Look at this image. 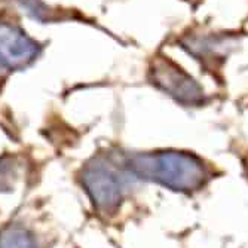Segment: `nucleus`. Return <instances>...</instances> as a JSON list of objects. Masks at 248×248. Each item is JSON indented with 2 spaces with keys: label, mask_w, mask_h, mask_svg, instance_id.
<instances>
[{
  "label": "nucleus",
  "mask_w": 248,
  "mask_h": 248,
  "mask_svg": "<svg viewBox=\"0 0 248 248\" xmlns=\"http://www.w3.org/2000/svg\"><path fill=\"white\" fill-rule=\"evenodd\" d=\"M124 168L139 178L183 193L201 190L211 178L208 167L201 157L177 150L132 155Z\"/></svg>",
  "instance_id": "nucleus-1"
},
{
  "label": "nucleus",
  "mask_w": 248,
  "mask_h": 248,
  "mask_svg": "<svg viewBox=\"0 0 248 248\" xmlns=\"http://www.w3.org/2000/svg\"><path fill=\"white\" fill-rule=\"evenodd\" d=\"M40 46L15 26L0 24V57L5 69H22L39 55Z\"/></svg>",
  "instance_id": "nucleus-4"
},
{
  "label": "nucleus",
  "mask_w": 248,
  "mask_h": 248,
  "mask_svg": "<svg viewBox=\"0 0 248 248\" xmlns=\"http://www.w3.org/2000/svg\"><path fill=\"white\" fill-rule=\"evenodd\" d=\"M2 69H5V64L2 61V57H0V70H2Z\"/></svg>",
  "instance_id": "nucleus-7"
},
{
  "label": "nucleus",
  "mask_w": 248,
  "mask_h": 248,
  "mask_svg": "<svg viewBox=\"0 0 248 248\" xmlns=\"http://www.w3.org/2000/svg\"><path fill=\"white\" fill-rule=\"evenodd\" d=\"M82 185L100 211L111 213L121 205L125 177L119 172V168L104 159H97L85 167Z\"/></svg>",
  "instance_id": "nucleus-2"
},
{
  "label": "nucleus",
  "mask_w": 248,
  "mask_h": 248,
  "mask_svg": "<svg viewBox=\"0 0 248 248\" xmlns=\"http://www.w3.org/2000/svg\"><path fill=\"white\" fill-rule=\"evenodd\" d=\"M0 248H39V245L30 231L12 224L0 232Z\"/></svg>",
  "instance_id": "nucleus-5"
},
{
  "label": "nucleus",
  "mask_w": 248,
  "mask_h": 248,
  "mask_svg": "<svg viewBox=\"0 0 248 248\" xmlns=\"http://www.w3.org/2000/svg\"><path fill=\"white\" fill-rule=\"evenodd\" d=\"M245 168H247V170H248V162H247V164H245Z\"/></svg>",
  "instance_id": "nucleus-8"
},
{
  "label": "nucleus",
  "mask_w": 248,
  "mask_h": 248,
  "mask_svg": "<svg viewBox=\"0 0 248 248\" xmlns=\"http://www.w3.org/2000/svg\"><path fill=\"white\" fill-rule=\"evenodd\" d=\"M150 73L153 83L178 103L185 106H199L204 103V91L196 80L168 58L156 60Z\"/></svg>",
  "instance_id": "nucleus-3"
},
{
  "label": "nucleus",
  "mask_w": 248,
  "mask_h": 248,
  "mask_svg": "<svg viewBox=\"0 0 248 248\" xmlns=\"http://www.w3.org/2000/svg\"><path fill=\"white\" fill-rule=\"evenodd\" d=\"M16 177V162L12 157H2L0 159V192L9 190L12 182Z\"/></svg>",
  "instance_id": "nucleus-6"
}]
</instances>
